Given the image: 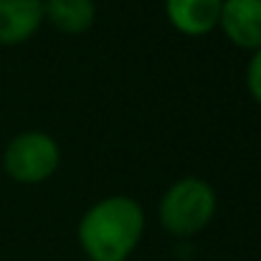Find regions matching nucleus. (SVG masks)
I'll return each instance as SVG.
<instances>
[{"mask_svg":"<svg viewBox=\"0 0 261 261\" xmlns=\"http://www.w3.org/2000/svg\"><path fill=\"white\" fill-rule=\"evenodd\" d=\"M246 89H249L251 99L261 107V48L251 51V59L246 66Z\"/></svg>","mask_w":261,"mask_h":261,"instance_id":"8","label":"nucleus"},{"mask_svg":"<svg viewBox=\"0 0 261 261\" xmlns=\"http://www.w3.org/2000/svg\"><path fill=\"white\" fill-rule=\"evenodd\" d=\"M43 20L61 33L79 36L94 25L96 5L94 0H43Z\"/></svg>","mask_w":261,"mask_h":261,"instance_id":"7","label":"nucleus"},{"mask_svg":"<svg viewBox=\"0 0 261 261\" xmlns=\"http://www.w3.org/2000/svg\"><path fill=\"white\" fill-rule=\"evenodd\" d=\"M218 198L208 180L180 177L160 198V226L175 239H190L200 233L216 216Z\"/></svg>","mask_w":261,"mask_h":261,"instance_id":"2","label":"nucleus"},{"mask_svg":"<svg viewBox=\"0 0 261 261\" xmlns=\"http://www.w3.org/2000/svg\"><path fill=\"white\" fill-rule=\"evenodd\" d=\"M43 23V0H0V46L25 43Z\"/></svg>","mask_w":261,"mask_h":261,"instance_id":"5","label":"nucleus"},{"mask_svg":"<svg viewBox=\"0 0 261 261\" xmlns=\"http://www.w3.org/2000/svg\"><path fill=\"white\" fill-rule=\"evenodd\" d=\"M61 165L59 142L38 129L15 135L3 152V170L20 185H38L48 180Z\"/></svg>","mask_w":261,"mask_h":261,"instance_id":"3","label":"nucleus"},{"mask_svg":"<svg viewBox=\"0 0 261 261\" xmlns=\"http://www.w3.org/2000/svg\"><path fill=\"white\" fill-rule=\"evenodd\" d=\"M218 28L244 51L261 48V0H223Z\"/></svg>","mask_w":261,"mask_h":261,"instance_id":"4","label":"nucleus"},{"mask_svg":"<svg viewBox=\"0 0 261 261\" xmlns=\"http://www.w3.org/2000/svg\"><path fill=\"white\" fill-rule=\"evenodd\" d=\"M223 0H165L168 23L177 33L198 38L218 28Z\"/></svg>","mask_w":261,"mask_h":261,"instance_id":"6","label":"nucleus"},{"mask_svg":"<svg viewBox=\"0 0 261 261\" xmlns=\"http://www.w3.org/2000/svg\"><path fill=\"white\" fill-rule=\"evenodd\" d=\"M145 233V211L129 195H107L89 205L76 236L89 261H127Z\"/></svg>","mask_w":261,"mask_h":261,"instance_id":"1","label":"nucleus"}]
</instances>
